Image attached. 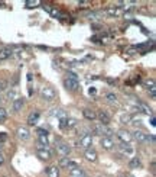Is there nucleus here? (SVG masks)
<instances>
[{
  "mask_svg": "<svg viewBox=\"0 0 156 177\" xmlns=\"http://www.w3.org/2000/svg\"><path fill=\"white\" fill-rule=\"evenodd\" d=\"M17 138L20 139V141H28V139L30 138V131L26 127H20V128H17Z\"/></svg>",
  "mask_w": 156,
  "mask_h": 177,
  "instance_id": "nucleus-6",
  "label": "nucleus"
},
{
  "mask_svg": "<svg viewBox=\"0 0 156 177\" xmlns=\"http://www.w3.org/2000/svg\"><path fill=\"white\" fill-rule=\"evenodd\" d=\"M13 51L10 50V48H7V46H4V48H2L0 50V61H3V60H7L9 57H12Z\"/></svg>",
  "mask_w": 156,
  "mask_h": 177,
  "instance_id": "nucleus-18",
  "label": "nucleus"
},
{
  "mask_svg": "<svg viewBox=\"0 0 156 177\" xmlns=\"http://www.w3.org/2000/svg\"><path fill=\"white\" fill-rule=\"evenodd\" d=\"M48 177H59V167L58 165H49L47 169Z\"/></svg>",
  "mask_w": 156,
  "mask_h": 177,
  "instance_id": "nucleus-17",
  "label": "nucleus"
},
{
  "mask_svg": "<svg viewBox=\"0 0 156 177\" xmlns=\"http://www.w3.org/2000/svg\"><path fill=\"white\" fill-rule=\"evenodd\" d=\"M131 138H135L137 142L143 144V142H148V134H145L143 131H139V129H136L131 135Z\"/></svg>",
  "mask_w": 156,
  "mask_h": 177,
  "instance_id": "nucleus-9",
  "label": "nucleus"
},
{
  "mask_svg": "<svg viewBox=\"0 0 156 177\" xmlns=\"http://www.w3.org/2000/svg\"><path fill=\"white\" fill-rule=\"evenodd\" d=\"M68 164H69V158L68 157H62L58 163V167L59 169H68Z\"/></svg>",
  "mask_w": 156,
  "mask_h": 177,
  "instance_id": "nucleus-22",
  "label": "nucleus"
},
{
  "mask_svg": "<svg viewBox=\"0 0 156 177\" xmlns=\"http://www.w3.org/2000/svg\"><path fill=\"white\" fill-rule=\"evenodd\" d=\"M68 169H69V170H72V169H80V164H78V163H75V161L69 160V164H68Z\"/></svg>",
  "mask_w": 156,
  "mask_h": 177,
  "instance_id": "nucleus-31",
  "label": "nucleus"
},
{
  "mask_svg": "<svg viewBox=\"0 0 156 177\" xmlns=\"http://www.w3.org/2000/svg\"><path fill=\"white\" fill-rule=\"evenodd\" d=\"M105 97H107V100H109L110 103H117V96H116V94H113V93H109Z\"/></svg>",
  "mask_w": 156,
  "mask_h": 177,
  "instance_id": "nucleus-29",
  "label": "nucleus"
},
{
  "mask_svg": "<svg viewBox=\"0 0 156 177\" xmlns=\"http://www.w3.org/2000/svg\"><path fill=\"white\" fill-rule=\"evenodd\" d=\"M69 173H71L72 176H77V177H85V173L81 169H72V170H69Z\"/></svg>",
  "mask_w": 156,
  "mask_h": 177,
  "instance_id": "nucleus-24",
  "label": "nucleus"
},
{
  "mask_svg": "<svg viewBox=\"0 0 156 177\" xmlns=\"http://www.w3.org/2000/svg\"><path fill=\"white\" fill-rule=\"evenodd\" d=\"M36 154L41 160H49L52 157V152L49 151V148H41V150H36Z\"/></svg>",
  "mask_w": 156,
  "mask_h": 177,
  "instance_id": "nucleus-11",
  "label": "nucleus"
},
{
  "mask_svg": "<svg viewBox=\"0 0 156 177\" xmlns=\"http://www.w3.org/2000/svg\"><path fill=\"white\" fill-rule=\"evenodd\" d=\"M26 4H28V7H35L36 4H39V2H26Z\"/></svg>",
  "mask_w": 156,
  "mask_h": 177,
  "instance_id": "nucleus-36",
  "label": "nucleus"
},
{
  "mask_svg": "<svg viewBox=\"0 0 156 177\" xmlns=\"http://www.w3.org/2000/svg\"><path fill=\"white\" fill-rule=\"evenodd\" d=\"M23 105H25V99H23V97H17L15 102H12V108L15 112H20Z\"/></svg>",
  "mask_w": 156,
  "mask_h": 177,
  "instance_id": "nucleus-15",
  "label": "nucleus"
},
{
  "mask_svg": "<svg viewBox=\"0 0 156 177\" xmlns=\"http://www.w3.org/2000/svg\"><path fill=\"white\" fill-rule=\"evenodd\" d=\"M6 138H7V135L4 134V132H2V134H0V142H2V141H4Z\"/></svg>",
  "mask_w": 156,
  "mask_h": 177,
  "instance_id": "nucleus-39",
  "label": "nucleus"
},
{
  "mask_svg": "<svg viewBox=\"0 0 156 177\" xmlns=\"http://www.w3.org/2000/svg\"><path fill=\"white\" fill-rule=\"evenodd\" d=\"M65 87L68 88V90H71V92H78L80 90V83L77 80H71V79H65Z\"/></svg>",
  "mask_w": 156,
  "mask_h": 177,
  "instance_id": "nucleus-10",
  "label": "nucleus"
},
{
  "mask_svg": "<svg viewBox=\"0 0 156 177\" xmlns=\"http://www.w3.org/2000/svg\"><path fill=\"white\" fill-rule=\"evenodd\" d=\"M118 150H120V152H122L123 155L135 157V148H133V145H130V144H122V145L118 147Z\"/></svg>",
  "mask_w": 156,
  "mask_h": 177,
  "instance_id": "nucleus-4",
  "label": "nucleus"
},
{
  "mask_svg": "<svg viewBox=\"0 0 156 177\" xmlns=\"http://www.w3.org/2000/svg\"><path fill=\"white\" fill-rule=\"evenodd\" d=\"M56 152H58V155H61V158L68 157L71 152V147L65 142H56Z\"/></svg>",
  "mask_w": 156,
  "mask_h": 177,
  "instance_id": "nucleus-2",
  "label": "nucleus"
},
{
  "mask_svg": "<svg viewBox=\"0 0 156 177\" xmlns=\"http://www.w3.org/2000/svg\"><path fill=\"white\" fill-rule=\"evenodd\" d=\"M88 2H84V0H81V2H78V6H81V7H85V6H88Z\"/></svg>",
  "mask_w": 156,
  "mask_h": 177,
  "instance_id": "nucleus-38",
  "label": "nucleus"
},
{
  "mask_svg": "<svg viewBox=\"0 0 156 177\" xmlns=\"http://www.w3.org/2000/svg\"><path fill=\"white\" fill-rule=\"evenodd\" d=\"M59 128H61V129H67V118L59 121Z\"/></svg>",
  "mask_w": 156,
  "mask_h": 177,
  "instance_id": "nucleus-33",
  "label": "nucleus"
},
{
  "mask_svg": "<svg viewBox=\"0 0 156 177\" xmlns=\"http://www.w3.org/2000/svg\"><path fill=\"white\" fill-rule=\"evenodd\" d=\"M140 109H143V112H146V113H152V110H150V108H148V106L145 105V103H139Z\"/></svg>",
  "mask_w": 156,
  "mask_h": 177,
  "instance_id": "nucleus-32",
  "label": "nucleus"
},
{
  "mask_svg": "<svg viewBox=\"0 0 156 177\" xmlns=\"http://www.w3.org/2000/svg\"><path fill=\"white\" fill-rule=\"evenodd\" d=\"M96 115H97V119L100 121V123H101V125H109V123H110V116L105 113L104 110H100V112H98V113H96Z\"/></svg>",
  "mask_w": 156,
  "mask_h": 177,
  "instance_id": "nucleus-14",
  "label": "nucleus"
},
{
  "mask_svg": "<svg viewBox=\"0 0 156 177\" xmlns=\"http://www.w3.org/2000/svg\"><path fill=\"white\" fill-rule=\"evenodd\" d=\"M38 144L43 145V147H49V139H48V132L43 131V129H39L38 131Z\"/></svg>",
  "mask_w": 156,
  "mask_h": 177,
  "instance_id": "nucleus-7",
  "label": "nucleus"
},
{
  "mask_svg": "<svg viewBox=\"0 0 156 177\" xmlns=\"http://www.w3.org/2000/svg\"><path fill=\"white\" fill-rule=\"evenodd\" d=\"M148 141H150L152 144H155V136H153V135H150V136H149V135H148Z\"/></svg>",
  "mask_w": 156,
  "mask_h": 177,
  "instance_id": "nucleus-40",
  "label": "nucleus"
},
{
  "mask_svg": "<svg viewBox=\"0 0 156 177\" xmlns=\"http://www.w3.org/2000/svg\"><path fill=\"white\" fill-rule=\"evenodd\" d=\"M100 145H101V148L109 151V150H113L114 148V141H113V138H109V136H101Z\"/></svg>",
  "mask_w": 156,
  "mask_h": 177,
  "instance_id": "nucleus-8",
  "label": "nucleus"
},
{
  "mask_svg": "<svg viewBox=\"0 0 156 177\" xmlns=\"http://www.w3.org/2000/svg\"><path fill=\"white\" fill-rule=\"evenodd\" d=\"M107 15H110V16H117V15H118V9L117 7H109V9H107Z\"/></svg>",
  "mask_w": 156,
  "mask_h": 177,
  "instance_id": "nucleus-28",
  "label": "nucleus"
},
{
  "mask_svg": "<svg viewBox=\"0 0 156 177\" xmlns=\"http://www.w3.org/2000/svg\"><path fill=\"white\" fill-rule=\"evenodd\" d=\"M129 167L130 169H140L142 167V161H140L139 157H131L130 161H129Z\"/></svg>",
  "mask_w": 156,
  "mask_h": 177,
  "instance_id": "nucleus-19",
  "label": "nucleus"
},
{
  "mask_svg": "<svg viewBox=\"0 0 156 177\" xmlns=\"http://www.w3.org/2000/svg\"><path fill=\"white\" fill-rule=\"evenodd\" d=\"M19 97V90H17L16 87H10V90L7 92V99L9 100H12V102H15Z\"/></svg>",
  "mask_w": 156,
  "mask_h": 177,
  "instance_id": "nucleus-20",
  "label": "nucleus"
},
{
  "mask_svg": "<svg viewBox=\"0 0 156 177\" xmlns=\"http://www.w3.org/2000/svg\"><path fill=\"white\" fill-rule=\"evenodd\" d=\"M104 127L105 125H101V123H96L93 127V132L96 135H100V136H103V132H104Z\"/></svg>",
  "mask_w": 156,
  "mask_h": 177,
  "instance_id": "nucleus-21",
  "label": "nucleus"
},
{
  "mask_svg": "<svg viewBox=\"0 0 156 177\" xmlns=\"http://www.w3.org/2000/svg\"><path fill=\"white\" fill-rule=\"evenodd\" d=\"M82 115H84V118L87 119V121H90V122H93V121H96L97 119V115H96V112L91 109H84L82 110Z\"/></svg>",
  "mask_w": 156,
  "mask_h": 177,
  "instance_id": "nucleus-16",
  "label": "nucleus"
},
{
  "mask_svg": "<svg viewBox=\"0 0 156 177\" xmlns=\"http://www.w3.org/2000/svg\"><path fill=\"white\" fill-rule=\"evenodd\" d=\"M90 94H96V88H90Z\"/></svg>",
  "mask_w": 156,
  "mask_h": 177,
  "instance_id": "nucleus-41",
  "label": "nucleus"
},
{
  "mask_svg": "<svg viewBox=\"0 0 156 177\" xmlns=\"http://www.w3.org/2000/svg\"><path fill=\"white\" fill-rule=\"evenodd\" d=\"M0 147H2V142H0Z\"/></svg>",
  "mask_w": 156,
  "mask_h": 177,
  "instance_id": "nucleus-43",
  "label": "nucleus"
},
{
  "mask_svg": "<svg viewBox=\"0 0 156 177\" xmlns=\"http://www.w3.org/2000/svg\"><path fill=\"white\" fill-rule=\"evenodd\" d=\"M6 86H7V83L4 80H0V90H4L6 88Z\"/></svg>",
  "mask_w": 156,
  "mask_h": 177,
  "instance_id": "nucleus-37",
  "label": "nucleus"
},
{
  "mask_svg": "<svg viewBox=\"0 0 156 177\" xmlns=\"http://www.w3.org/2000/svg\"><path fill=\"white\" fill-rule=\"evenodd\" d=\"M39 94H41V99L45 102H52L56 97V93H55V90L51 86H42L39 88Z\"/></svg>",
  "mask_w": 156,
  "mask_h": 177,
  "instance_id": "nucleus-1",
  "label": "nucleus"
},
{
  "mask_svg": "<svg viewBox=\"0 0 156 177\" xmlns=\"http://www.w3.org/2000/svg\"><path fill=\"white\" fill-rule=\"evenodd\" d=\"M145 84L148 86V87H149V86H150V88H155V81H153L152 79H148V80L145 81Z\"/></svg>",
  "mask_w": 156,
  "mask_h": 177,
  "instance_id": "nucleus-34",
  "label": "nucleus"
},
{
  "mask_svg": "<svg viewBox=\"0 0 156 177\" xmlns=\"http://www.w3.org/2000/svg\"><path fill=\"white\" fill-rule=\"evenodd\" d=\"M7 119V110L4 108H0V122H4Z\"/></svg>",
  "mask_w": 156,
  "mask_h": 177,
  "instance_id": "nucleus-26",
  "label": "nucleus"
},
{
  "mask_svg": "<svg viewBox=\"0 0 156 177\" xmlns=\"http://www.w3.org/2000/svg\"><path fill=\"white\" fill-rule=\"evenodd\" d=\"M39 118H41V113H39L38 110H33V112L29 115V118H28V125H30V127L36 125L38 121H39Z\"/></svg>",
  "mask_w": 156,
  "mask_h": 177,
  "instance_id": "nucleus-13",
  "label": "nucleus"
},
{
  "mask_svg": "<svg viewBox=\"0 0 156 177\" xmlns=\"http://www.w3.org/2000/svg\"><path fill=\"white\" fill-rule=\"evenodd\" d=\"M49 13H51V15H52V16H54V17H58V16H61V13H59L58 10H55V9H52V10H51V12H49Z\"/></svg>",
  "mask_w": 156,
  "mask_h": 177,
  "instance_id": "nucleus-35",
  "label": "nucleus"
},
{
  "mask_svg": "<svg viewBox=\"0 0 156 177\" xmlns=\"http://www.w3.org/2000/svg\"><path fill=\"white\" fill-rule=\"evenodd\" d=\"M91 145H93V135H91V132L82 135L80 138V145H78V147L88 150V148H91Z\"/></svg>",
  "mask_w": 156,
  "mask_h": 177,
  "instance_id": "nucleus-3",
  "label": "nucleus"
},
{
  "mask_svg": "<svg viewBox=\"0 0 156 177\" xmlns=\"http://www.w3.org/2000/svg\"><path fill=\"white\" fill-rule=\"evenodd\" d=\"M117 138L122 141V144H130V141L133 138H131V134L129 131H126V129H120V131H117Z\"/></svg>",
  "mask_w": 156,
  "mask_h": 177,
  "instance_id": "nucleus-5",
  "label": "nucleus"
},
{
  "mask_svg": "<svg viewBox=\"0 0 156 177\" xmlns=\"http://www.w3.org/2000/svg\"><path fill=\"white\" fill-rule=\"evenodd\" d=\"M84 157H85V160H87V161H91V163H94V161H97V158H98L97 152L94 151L93 148H88V150H85Z\"/></svg>",
  "mask_w": 156,
  "mask_h": 177,
  "instance_id": "nucleus-12",
  "label": "nucleus"
},
{
  "mask_svg": "<svg viewBox=\"0 0 156 177\" xmlns=\"http://www.w3.org/2000/svg\"><path fill=\"white\" fill-rule=\"evenodd\" d=\"M3 161H4V160H3V157H2V154H0V164H3Z\"/></svg>",
  "mask_w": 156,
  "mask_h": 177,
  "instance_id": "nucleus-42",
  "label": "nucleus"
},
{
  "mask_svg": "<svg viewBox=\"0 0 156 177\" xmlns=\"http://www.w3.org/2000/svg\"><path fill=\"white\" fill-rule=\"evenodd\" d=\"M52 115H54V116H58L59 119L67 118V113H65V110H62V109H55L54 112H52Z\"/></svg>",
  "mask_w": 156,
  "mask_h": 177,
  "instance_id": "nucleus-23",
  "label": "nucleus"
},
{
  "mask_svg": "<svg viewBox=\"0 0 156 177\" xmlns=\"http://www.w3.org/2000/svg\"><path fill=\"white\" fill-rule=\"evenodd\" d=\"M67 79H71V80H77V81H78V76H77L74 71H68L67 73Z\"/></svg>",
  "mask_w": 156,
  "mask_h": 177,
  "instance_id": "nucleus-30",
  "label": "nucleus"
},
{
  "mask_svg": "<svg viewBox=\"0 0 156 177\" xmlns=\"http://www.w3.org/2000/svg\"><path fill=\"white\" fill-rule=\"evenodd\" d=\"M130 121H131V118H130V115H127V113H123L122 116H120V122L122 123H130Z\"/></svg>",
  "mask_w": 156,
  "mask_h": 177,
  "instance_id": "nucleus-25",
  "label": "nucleus"
},
{
  "mask_svg": "<svg viewBox=\"0 0 156 177\" xmlns=\"http://www.w3.org/2000/svg\"><path fill=\"white\" fill-rule=\"evenodd\" d=\"M77 127V121L72 118H67V129H71V128Z\"/></svg>",
  "mask_w": 156,
  "mask_h": 177,
  "instance_id": "nucleus-27",
  "label": "nucleus"
}]
</instances>
